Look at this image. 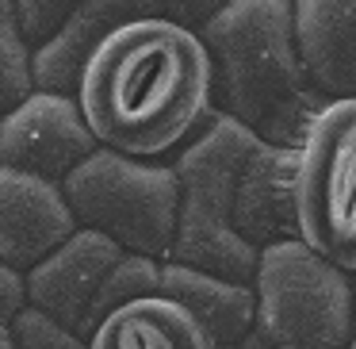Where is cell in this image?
<instances>
[{
    "label": "cell",
    "instance_id": "9",
    "mask_svg": "<svg viewBox=\"0 0 356 349\" xmlns=\"http://www.w3.org/2000/svg\"><path fill=\"white\" fill-rule=\"evenodd\" d=\"M77 231L62 185L0 165V261L27 277Z\"/></svg>",
    "mask_w": 356,
    "mask_h": 349
},
{
    "label": "cell",
    "instance_id": "13",
    "mask_svg": "<svg viewBox=\"0 0 356 349\" xmlns=\"http://www.w3.org/2000/svg\"><path fill=\"white\" fill-rule=\"evenodd\" d=\"M161 295H169L180 307L192 311L200 318V326L222 349H238L241 341L253 338V326H257V288L253 284H238V280L211 277V272L165 261Z\"/></svg>",
    "mask_w": 356,
    "mask_h": 349
},
{
    "label": "cell",
    "instance_id": "1",
    "mask_svg": "<svg viewBox=\"0 0 356 349\" xmlns=\"http://www.w3.org/2000/svg\"><path fill=\"white\" fill-rule=\"evenodd\" d=\"M77 104L104 150L161 162L218 116L215 62L200 31L142 16L119 27L88 62Z\"/></svg>",
    "mask_w": 356,
    "mask_h": 349
},
{
    "label": "cell",
    "instance_id": "6",
    "mask_svg": "<svg viewBox=\"0 0 356 349\" xmlns=\"http://www.w3.org/2000/svg\"><path fill=\"white\" fill-rule=\"evenodd\" d=\"M299 238L356 277V100H330L299 142Z\"/></svg>",
    "mask_w": 356,
    "mask_h": 349
},
{
    "label": "cell",
    "instance_id": "19",
    "mask_svg": "<svg viewBox=\"0 0 356 349\" xmlns=\"http://www.w3.org/2000/svg\"><path fill=\"white\" fill-rule=\"evenodd\" d=\"M27 307V277L0 261V326H12V318Z\"/></svg>",
    "mask_w": 356,
    "mask_h": 349
},
{
    "label": "cell",
    "instance_id": "17",
    "mask_svg": "<svg viewBox=\"0 0 356 349\" xmlns=\"http://www.w3.org/2000/svg\"><path fill=\"white\" fill-rule=\"evenodd\" d=\"M16 4V16H19V27H24L31 50H39L42 42H50L58 35V27L81 8L88 0H12Z\"/></svg>",
    "mask_w": 356,
    "mask_h": 349
},
{
    "label": "cell",
    "instance_id": "4",
    "mask_svg": "<svg viewBox=\"0 0 356 349\" xmlns=\"http://www.w3.org/2000/svg\"><path fill=\"white\" fill-rule=\"evenodd\" d=\"M257 326L264 349H348L356 334V280L302 238L261 249Z\"/></svg>",
    "mask_w": 356,
    "mask_h": 349
},
{
    "label": "cell",
    "instance_id": "2",
    "mask_svg": "<svg viewBox=\"0 0 356 349\" xmlns=\"http://www.w3.org/2000/svg\"><path fill=\"white\" fill-rule=\"evenodd\" d=\"M215 62V108L276 146L307 139L325 111L295 35V0H226L203 27Z\"/></svg>",
    "mask_w": 356,
    "mask_h": 349
},
{
    "label": "cell",
    "instance_id": "3",
    "mask_svg": "<svg viewBox=\"0 0 356 349\" xmlns=\"http://www.w3.org/2000/svg\"><path fill=\"white\" fill-rule=\"evenodd\" d=\"M253 139L257 131H249L245 123L215 116L200 139H192L172 157V169L180 177V226L169 261L238 284L257 280L261 249L234 231L238 173Z\"/></svg>",
    "mask_w": 356,
    "mask_h": 349
},
{
    "label": "cell",
    "instance_id": "22",
    "mask_svg": "<svg viewBox=\"0 0 356 349\" xmlns=\"http://www.w3.org/2000/svg\"><path fill=\"white\" fill-rule=\"evenodd\" d=\"M348 349H356V334H353V346H348Z\"/></svg>",
    "mask_w": 356,
    "mask_h": 349
},
{
    "label": "cell",
    "instance_id": "14",
    "mask_svg": "<svg viewBox=\"0 0 356 349\" xmlns=\"http://www.w3.org/2000/svg\"><path fill=\"white\" fill-rule=\"evenodd\" d=\"M88 349H222V346L177 300L146 295V300H134L127 307L111 311L88 338Z\"/></svg>",
    "mask_w": 356,
    "mask_h": 349
},
{
    "label": "cell",
    "instance_id": "15",
    "mask_svg": "<svg viewBox=\"0 0 356 349\" xmlns=\"http://www.w3.org/2000/svg\"><path fill=\"white\" fill-rule=\"evenodd\" d=\"M35 93V50L19 27L16 4L0 0V119H8Z\"/></svg>",
    "mask_w": 356,
    "mask_h": 349
},
{
    "label": "cell",
    "instance_id": "12",
    "mask_svg": "<svg viewBox=\"0 0 356 349\" xmlns=\"http://www.w3.org/2000/svg\"><path fill=\"white\" fill-rule=\"evenodd\" d=\"M131 20H142L138 0H88V4H81L58 27L54 39L35 50V85L42 93L77 96V85L85 77L88 62Z\"/></svg>",
    "mask_w": 356,
    "mask_h": 349
},
{
    "label": "cell",
    "instance_id": "8",
    "mask_svg": "<svg viewBox=\"0 0 356 349\" xmlns=\"http://www.w3.org/2000/svg\"><path fill=\"white\" fill-rule=\"evenodd\" d=\"M123 254L127 249H119L111 238L81 226L62 249H54L47 261L27 272V303L92 338L96 300H100L111 269L123 261Z\"/></svg>",
    "mask_w": 356,
    "mask_h": 349
},
{
    "label": "cell",
    "instance_id": "21",
    "mask_svg": "<svg viewBox=\"0 0 356 349\" xmlns=\"http://www.w3.org/2000/svg\"><path fill=\"white\" fill-rule=\"evenodd\" d=\"M238 349H264V346H261V341H257V338H249V341H241Z\"/></svg>",
    "mask_w": 356,
    "mask_h": 349
},
{
    "label": "cell",
    "instance_id": "20",
    "mask_svg": "<svg viewBox=\"0 0 356 349\" xmlns=\"http://www.w3.org/2000/svg\"><path fill=\"white\" fill-rule=\"evenodd\" d=\"M0 349H19L16 338H12V326H0Z\"/></svg>",
    "mask_w": 356,
    "mask_h": 349
},
{
    "label": "cell",
    "instance_id": "18",
    "mask_svg": "<svg viewBox=\"0 0 356 349\" xmlns=\"http://www.w3.org/2000/svg\"><path fill=\"white\" fill-rule=\"evenodd\" d=\"M138 8L142 16L169 20V24H180L188 31H203L226 8V0H138Z\"/></svg>",
    "mask_w": 356,
    "mask_h": 349
},
{
    "label": "cell",
    "instance_id": "10",
    "mask_svg": "<svg viewBox=\"0 0 356 349\" xmlns=\"http://www.w3.org/2000/svg\"><path fill=\"white\" fill-rule=\"evenodd\" d=\"M299 150L276 146L257 134L245 150L234 196V231L257 249L299 238V200H295Z\"/></svg>",
    "mask_w": 356,
    "mask_h": 349
},
{
    "label": "cell",
    "instance_id": "5",
    "mask_svg": "<svg viewBox=\"0 0 356 349\" xmlns=\"http://www.w3.org/2000/svg\"><path fill=\"white\" fill-rule=\"evenodd\" d=\"M62 188L81 226L127 254L172 257L180 226V177L172 162H138L100 146Z\"/></svg>",
    "mask_w": 356,
    "mask_h": 349
},
{
    "label": "cell",
    "instance_id": "16",
    "mask_svg": "<svg viewBox=\"0 0 356 349\" xmlns=\"http://www.w3.org/2000/svg\"><path fill=\"white\" fill-rule=\"evenodd\" d=\"M12 338H16L19 349H88L85 334L50 318L47 311L31 307V303L12 318Z\"/></svg>",
    "mask_w": 356,
    "mask_h": 349
},
{
    "label": "cell",
    "instance_id": "11",
    "mask_svg": "<svg viewBox=\"0 0 356 349\" xmlns=\"http://www.w3.org/2000/svg\"><path fill=\"white\" fill-rule=\"evenodd\" d=\"M295 35L325 100H356V0H295Z\"/></svg>",
    "mask_w": 356,
    "mask_h": 349
},
{
    "label": "cell",
    "instance_id": "7",
    "mask_svg": "<svg viewBox=\"0 0 356 349\" xmlns=\"http://www.w3.org/2000/svg\"><path fill=\"white\" fill-rule=\"evenodd\" d=\"M100 150L77 96L35 93L8 119H0V165L35 173L42 180L65 185L73 169Z\"/></svg>",
    "mask_w": 356,
    "mask_h": 349
}]
</instances>
